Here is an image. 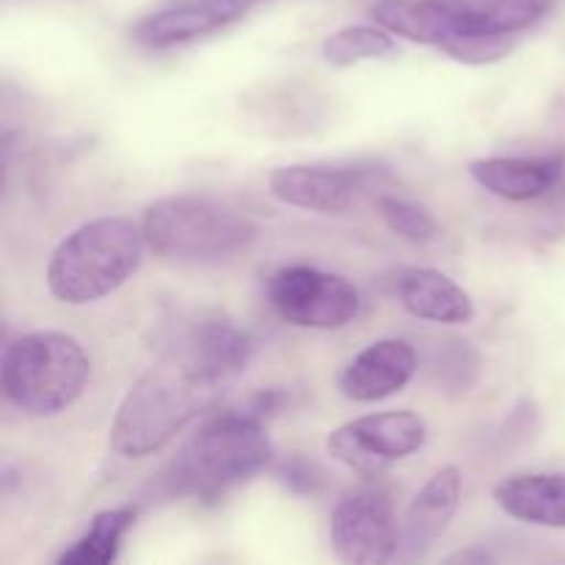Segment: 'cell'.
<instances>
[{
    "label": "cell",
    "instance_id": "6da1fadb",
    "mask_svg": "<svg viewBox=\"0 0 565 565\" xmlns=\"http://www.w3.org/2000/svg\"><path fill=\"white\" fill-rule=\"evenodd\" d=\"M254 356V340L230 323H204L182 334L132 384L110 425V447L125 458L163 450L235 384Z\"/></svg>",
    "mask_w": 565,
    "mask_h": 565
},
{
    "label": "cell",
    "instance_id": "7a4b0ae2",
    "mask_svg": "<svg viewBox=\"0 0 565 565\" xmlns=\"http://www.w3.org/2000/svg\"><path fill=\"white\" fill-rule=\"evenodd\" d=\"M274 461V441L265 419L246 412H226L210 419L182 445L163 472L169 497L218 502L241 483L252 480Z\"/></svg>",
    "mask_w": 565,
    "mask_h": 565
},
{
    "label": "cell",
    "instance_id": "3957f363",
    "mask_svg": "<svg viewBox=\"0 0 565 565\" xmlns=\"http://www.w3.org/2000/svg\"><path fill=\"white\" fill-rule=\"evenodd\" d=\"M143 248V230L130 218L105 215L88 221L55 246L47 263L50 292L70 307L99 301L141 268Z\"/></svg>",
    "mask_w": 565,
    "mask_h": 565
},
{
    "label": "cell",
    "instance_id": "277c9868",
    "mask_svg": "<svg viewBox=\"0 0 565 565\" xmlns=\"http://www.w3.org/2000/svg\"><path fill=\"white\" fill-rule=\"evenodd\" d=\"M92 362L81 342L61 331L17 337L3 351L0 379L11 406L31 417H55L83 395Z\"/></svg>",
    "mask_w": 565,
    "mask_h": 565
},
{
    "label": "cell",
    "instance_id": "5b68a950",
    "mask_svg": "<svg viewBox=\"0 0 565 565\" xmlns=\"http://www.w3.org/2000/svg\"><path fill=\"white\" fill-rule=\"evenodd\" d=\"M147 246L177 263H221L257 241V224L241 210L207 196H169L141 218Z\"/></svg>",
    "mask_w": 565,
    "mask_h": 565
},
{
    "label": "cell",
    "instance_id": "8992f818",
    "mask_svg": "<svg viewBox=\"0 0 565 565\" xmlns=\"http://www.w3.org/2000/svg\"><path fill=\"white\" fill-rule=\"evenodd\" d=\"M450 25L445 53L467 64L500 61L511 39L546 17L552 0H439Z\"/></svg>",
    "mask_w": 565,
    "mask_h": 565
},
{
    "label": "cell",
    "instance_id": "52a82bcc",
    "mask_svg": "<svg viewBox=\"0 0 565 565\" xmlns=\"http://www.w3.org/2000/svg\"><path fill=\"white\" fill-rule=\"evenodd\" d=\"M265 296L281 320L320 331L342 329L362 307V296L351 279L309 265L276 270L265 285Z\"/></svg>",
    "mask_w": 565,
    "mask_h": 565
},
{
    "label": "cell",
    "instance_id": "ba28073f",
    "mask_svg": "<svg viewBox=\"0 0 565 565\" xmlns=\"http://www.w3.org/2000/svg\"><path fill=\"white\" fill-rule=\"evenodd\" d=\"M428 439V425L414 412H384L351 419L331 430L326 452L359 475H379L403 461Z\"/></svg>",
    "mask_w": 565,
    "mask_h": 565
},
{
    "label": "cell",
    "instance_id": "9c48e42d",
    "mask_svg": "<svg viewBox=\"0 0 565 565\" xmlns=\"http://www.w3.org/2000/svg\"><path fill=\"white\" fill-rule=\"evenodd\" d=\"M331 546L342 563L379 565L401 555V524L392 500L379 489L342 497L331 513Z\"/></svg>",
    "mask_w": 565,
    "mask_h": 565
},
{
    "label": "cell",
    "instance_id": "30bf717a",
    "mask_svg": "<svg viewBox=\"0 0 565 565\" xmlns=\"http://www.w3.org/2000/svg\"><path fill=\"white\" fill-rule=\"evenodd\" d=\"M257 0H174L132 28V39L149 50H169L243 20Z\"/></svg>",
    "mask_w": 565,
    "mask_h": 565
},
{
    "label": "cell",
    "instance_id": "8fae6325",
    "mask_svg": "<svg viewBox=\"0 0 565 565\" xmlns=\"http://www.w3.org/2000/svg\"><path fill=\"white\" fill-rule=\"evenodd\" d=\"M268 188L281 204L337 215L356 204L364 174L331 166H279L270 171Z\"/></svg>",
    "mask_w": 565,
    "mask_h": 565
},
{
    "label": "cell",
    "instance_id": "7c38bea8",
    "mask_svg": "<svg viewBox=\"0 0 565 565\" xmlns=\"http://www.w3.org/2000/svg\"><path fill=\"white\" fill-rule=\"evenodd\" d=\"M417 364V351L406 340H379L342 370L340 392L353 403L386 401L414 379Z\"/></svg>",
    "mask_w": 565,
    "mask_h": 565
},
{
    "label": "cell",
    "instance_id": "4fadbf2b",
    "mask_svg": "<svg viewBox=\"0 0 565 565\" xmlns=\"http://www.w3.org/2000/svg\"><path fill=\"white\" fill-rule=\"evenodd\" d=\"M461 469L441 467L423 486L401 524V555L419 557L447 533L461 505Z\"/></svg>",
    "mask_w": 565,
    "mask_h": 565
},
{
    "label": "cell",
    "instance_id": "5bb4252c",
    "mask_svg": "<svg viewBox=\"0 0 565 565\" xmlns=\"http://www.w3.org/2000/svg\"><path fill=\"white\" fill-rule=\"evenodd\" d=\"M469 174L494 196L508 202H533L561 185L565 160L550 158H483L469 163Z\"/></svg>",
    "mask_w": 565,
    "mask_h": 565
},
{
    "label": "cell",
    "instance_id": "9a60e30c",
    "mask_svg": "<svg viewBox=\"0 0 565 565\" xmlns=\"http://www.w3.org/2000/svg\"><path fill=\"white\" fill-rule=\"evenodd\" d=\"M397 298L403 309L434 323H469L475 303L463 287L434 268H408L397 276Z\"/></svg>",
    "mask_w": 565,
    "mask_h": 565
},
{
    "label": "cell",
    "instance_id": "2e32d148",
    "mask_svg": "<svg viewBox=\"0 0 565 565\" xmlns=\"http://www.w3.org/2000/svg\"><path fill=\"white\" fill-rule=\"evenodd\" d=\"M502 513L535 527L565 530V475H516L494 489Z\"/></svg>",
    "mask_w": 565,
    "mask_h": 565
},
{
    "label": "cell",
    "instance_id": "e0dca14e",
    "mask_svg": "<svg viewBox=\"0 0 565 565\" xmlns=\"http://www.w3.org/2000/svg\"><path fill=\"white\" fill-rule=\"evenodd\" d=\"M373 20L408 42L439 50L450 44V25L439 0H375Z\"/></svg>",
    "mask_w": 565,
    "mask_h": 565
},
{
    "label": "cell",
    "instance_id": "ac0fdd59",
    "mask_svg": "<svg viewBox=\"0 0 565 565\" xmlns=\"http://www.w3.org/2000/svg\"><path fill=\"white\" fill-rule=\"evenodd\" d=\"M136 524V508H114L99 511L92 519V527L58 557V563L70 565H108L119 555L121 539Z\"/></svg>",
    "mask_w": 565,
    "mask_h": 565
},
{
    "label": "cell",
    "instance_id": "d6986e66",
    "mask_svg": "<svg viewBox=\"0 0 565 565\" xmlns=\"http://www.w3.org/2000/svg\"><path fill=\"white\" fill-rule=\"evenodd\" d=\"M395 50V39L386 28H373V25H348L340 28L337 33H331L323 42V58L331 66H345L359 64V61L381 58V55L392 53Z\"/></svg>",
    "mask_w": 565,
    "mask_h": 565
},
{
    "label": "cell",
    "instance_id": "ffe728a7",
    "mask_svg": "<svg viewBox=\"0 0 565 565\" xmlns=\"http://www.w3.org/2000/svg\"><path fill=\"white\" fill-rule=\"evenodd\" d=\"M379 213L392 232H397V235L412 243H430L439 235V224H436L434 215L419 207V204L408 202V199L381 196Z\"/></svg>",
    "mask_w": 565,
    "mask_h": 565
},
{
    "label": "cell",
    "instance_id": "44dd1931",
    "mask_svg": "<svg viewBox=\"0 0 565 565\" xmlns=\"http://www.w3.org/2000/svg\"><path fill=\"white\" fill-rule=\"evenodd\" d=\"M430 373L439 381V386L467 392L478 373V356L467 342H441V351H436L434 362H430Z\"/></svg>",
    "mask_w": 565,
    "mask_h": 565
},
{
    "label": "cell",
    "instance_id": "7402d4cb",
    "mask_svg": "<svg viewBox=\"0 0 565 565\" xmlns=\"http://www.w3.org/2000/svg\"><path fill=\"white\" fill-rule=\"evenodd\" d=\"M279 478L296 494H315L323 475H320L318 463L307 461V458H290V461L281 463Z\"/></svg>",
    "mask_w": 565,
    "mask_h": 565
},
{
    "label": "cell",
    "instance_id": "603a6c76",
    "mask_svg": "<svg viewBox=\"0 0 565 565\" xmlns=\"http://www.w3.org/2000/svg\"><path fill=\"white\" fill-rule=\"evenodd\" d=\"M447 563H494V555H489L486 550H467L447 557Z\"/></svg>",
    "mask_w": 565,
    "mask_h": 565
}]
</instances>
